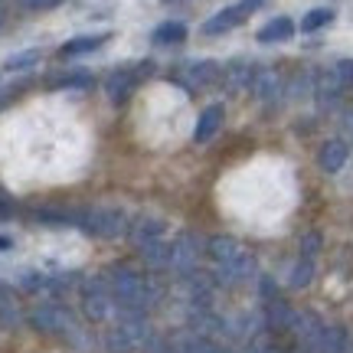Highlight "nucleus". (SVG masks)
<instances>
[{"label":"nucleus","instance_id":"obj_3","mask_svg":"<svg viewBox=\"0 0 353 353\" xmlns=\"http://www.w3.org/2000/svg\"><path fill=\"white\" fill-rule=\"evenodd\" d=\"M76 226L99 239H118L128 232V213L118 206H95V210H76Z\"/></svg>","mask_w":353,"mask_h":353},{"label":"nucleus","instance_id":"obj_24","mask_svg":"<svg viewBox=\"0 0 353 353\" xmlns=\"http://www.w3.org/2000/svg\"><path fill=\"white\" fill-rule=\"evenodd\" d=\"M314 275V262L311 259H301V262L294 265V272H291V288H304L307 281Z\"/></svg>","mask_w":353,"mask_h":353},{"label":"nucleus","instance_id":"obj_19","mask_svg":"<svg viewBox=\"0 0 353 353\" xmlns=\"http://www.w3.org/2000/svg\"><path fill=\"white\" fill-rule=\"evenodd\" d=\"M252 76H255V65L249 63H232L226 72V88L229 92H239V88H249L252 85Z\"/></svg>","mask_w":353,"mask_h":353},{"label":"nucleus","instance_id":"obj_6","mask_svg":"<svg viewBox=\"0 0 353 353\" xmlns=\"http://www.w3.org/2000/svg\"><path fill=\"white\" fill-rule=\"evenodd\" d=\"M200 255H203V242L193 236V232H180L174 242H170V268L176 275H193L196 265H200Z\"/></svg>","mask_w":353,"mask_h":353},{"label":"nucleus","instance_id":"obj_17","mask_svg":"<svg viewBox=\"0 0 353 353\" xmlns=\"http://www.w3.org/2000/svg\"><path fill=\"white\" fill-rule=\"evenodd\" d=\"M0 324H3V327H17V324H20V304H17V294H13L3 281H0Z\"/></svg>","mask_w":353,"mask_h":353},{"label":"nucleus","instance_id":"obj_29","mask_svg":"<svg viewBox=\"0 0 353 353\" xmlns=\"http://www.w3.org/2000/svg\"><path fill=\"white\" fill-rule=\"evenodd\" d=\"M26 7H33V10H50V7H59L63 0H23Z\"/></svg>","mask_w":353,"mask_h":353},{"label":"nucleus","instance_id":"obj_31","mask_svg":"<svg viewBox=\"0 0 353 353\" xmlns=\"http://www.w3.org/2000/svg\"><path fill=\"white\" fill-rule=\"evenodd\" d=\"M350 134H353V114H350Z\"/></svg>","mask_w":353,"mask_h":353},{"label":"nucleus","instance_id":"obj_16","mask_svg":"<svg viewBox=\"0 0 353 353\" xmlns=\"http://www.w3.org/2000/svg\"><path fill=\"white\" fill-rule=\"evenodd\" d=\"M291 33H294V23L288 17H275L259 30V43H281V39H291Z\"/></svg>","mask_w":353,"mask_h":353},{"label":"nucleus","instance_id":"obj_5","mask_svg":"<svg viewBox=\"0 0 353 353\" xmlns=\"http://www.w3.org/2000/svg\"><path fill=\"white\" fill-rule=\"evenodd\" d=\"M30 324L39 334H59V337H79V327L72 324V317L65 314L59 304H39L30 314Z\"/></svg>","mask_w":353,"mask_h":353},{"label":"nucleus","instance_id":"obj_25","mask_svg":"<svg viewBox=\"0 0 353 353\" xmlns=\"http://www.w3.org/2000/svg\"><path fill=\"white\" fill-rule=\"evenodd\" d=\"M37 59H39V52H37V50L20 52V56H10V59H7V69H26V65H33Z\"/></svg>","mask_w":353,"mask_h":353},{"label":"nucleus","instance_id":"obj_7","mask_svg":"<svg viewBox=\"0 0 353 353\" xmlns=\"http://www.w3.org/2000/svg\"><path fill=\"white\" fill-rule=\"evenodd\" d=\"M262 3L265 0H239V3H232L226 10H219L213 20H206V23H203V33H206V37H219V33H226L232 26H239L242 20H245L249 13L259 10Z\"/></svg>","mask_w":353,"mask_h":353},{"label":"nucleus","instance_id":"obj_10","mask_svg":"<svg viewBox=\"0 0 353 353\" xmlns=\"http://www.w3.org/2000/svg\"><path fill=\"white\" fill-rule=\"evenodd\" d=\"M249 88L255 92V99L275 101V99H281V88H285V82H281V76H278L275 69H255L252 85H249Z\"/></svg>","mask_w":353,"mask_h":353},{"label":"nucleus","instance_id":"obj_9","mask_svg":"<svg viewBox=\"0 0 353 353\" xmlns=\"http://www.w3.org/2000/svg\"><path fill=\"white\" fill-rule=\"evenodd\" d=\"M216 275H219V281H226V285L245 281V278L255 275V259L242 249V252L236 255V259H229L226 265H216Z\"/></svg>","mask_w":353,"mask_h":353},{"label":"nucleus","instance_id":"obj_28","mask_svg":"<svg viewBox=\"0 0 353 353\" xmlns=\"http://www.w3.org/2000/svg\"><path fill=\"white\" fill-rule=\"evenodd\" d=\"M52 85H88V76H63V79H52Z\"/></svg>","mask_w":353,"mask_h":353},{"label":"nucleus","instance_id":"obj_20","mask_svg":"<svg viewBox=\"0 0 353 353\" xmlns=\"http://www.w3.org/2000/svg\"><path fill=\"white\" fill-rule=\"evenodd\" d=\"M183 39H187V26L176 23V20L161 23L154 30V43H157V46H176V43H183Z\"/></svg>","mask_w":353,"mask_h":353},{"label":"nucleus","instance_id":"obj_26","mask_svg":"<svg viewBox=\"0 0 353 353\" xmlns=\"http://www.w3.org/2000/svg\"><path fill=\"white\" fill-rule=\"evenodd\" d=\"M321 249V236L317 232H311V236H304V242H301V252H304V259H311V255Z\"/></svg>","mask_w":353,"mask_h":353},{"label":"nucleus","instance_id":"obj_8","mask_svg":"<svg viewBox=\"0 0 353 353\" xmlns=\"http://www.w3.org/2000/svg\"><path fill=\"white\" fill-rule=\"evenodd\" d=\"M343 92V79L337 69H324V72H317L314 76V99L321 101V108H330V105H337Z\"/></svg>","mask_w":353,"mask_h":353},{"label":"nucleus","instance_id":"obj_2","mask_svg":"<svg viewBox=\"0 0 353 353\" xmlns=\"http://www.w3.org/2000/svg\"><path fill=\"white\" fill-rule=\"evenodd\" d=\"M144 343H151V327H148L144 314H138V311H121L114 327L105 334L108 353H134Z\"/></svg>","mask_w":353,"mask_h":353},{"label":"nucleus","instance_id":"obj_22","mask_svg":"<svg viewBox=\"0 0 353 353\" xmlns=\"http://www.w3.org/2000/svg\"><path fill=\"white\" fill-rule=\"evenodd\" d=\"M131 85H134V72H114L112 79H108V99L112 101H125V95L131 92Z\"/></svg>","mask_w":353,"mask_h":353},{"label":"nucleus","instance_id":"obj_18","mask_svg":"<svg viewBox=\"0 0 353 353\" xmlns=\"http://www.w3.org/2000/svg\"><path fill=\"white\" fill-rule=\"evenodd\" d=\"M141 255H144V262L151 265L154 272H164V268H170V245H164L161 239L141 245Z\"/></svg>","mask_w":353,"mask_h":353},{"label":"nucleus","instance_id":"obj_4","mask_svg":"<svg viewBox=\"0 0 353 353\" xmlns=\"http://www.w3.org/2000/svg\"><path fill=\"white\" fill-rule=\"evenodd\" d=\"M114 294L108 288V278H92L82 285V311L88 321H108L114 314Z\"/></svg>","mask_w":353,"mask_h":353},{"label":"nucleus","instance_id":"obj_14","mask_svg":"<svg viewBox=\"0 0 353 353\" xmlns=\"http://www.w3.org/2000/svg\"><path fill=\"white\" fill-rule=\"evenodd\" d=\"M108 39H112V33H95V37H76V39H69L63 50H59V56H63V59H72V56H85V52L99 50L101 43H108Z\"/></svg>","mask_w":353,"mask_h":353},{"label":"nucleus","instance_id":"obj_30","mask_svg":"<svg viewBox=\"0 0 353 353\" xmlns=\"http://www.w3.org/2000/svg\"><path fill=\"white\" fill-rule=\"evenodd\" d=\"M0 249H10V239H7V236H0Z\"/></svg>","mask_w":353,"mask_h":353},{"label":"nucleus","instance_id":"obj_27","mask_svg":"<svg viewBox=\"0 0 353 353\" xmlns=\"http://www.w3.org/2000/svg\"><path fill=\"white\" fill-rule=\"evenodd\" d=\"M337 72H341L343 85H353V59H341V63H337Z\"/></svg>","mask_w":353,"mask_h":353},{"label":"nucleus","instance_id":"obj_23","mask_svg":"<svg viewBox=\"0 0 353 353\" xmlns=\"http://www.w3.org/2000/svg\"><path fill=\"white\" fill-rule=\"evenodd\" d=\"M330 20H334V10H327V7H317V10H311L301 20V30H304V33H314V30H321V26H327Z\"/></svg>","mask_w":353,"mask_h":353},{"label":"nucleus","instance_id":"obj_12","mask_svg":"<svg viewBox=\"0 0 353 353\" xmlns=\"http://www.w3.org/2000/svg\"><path fill=\"white\" fill-rule=\"evenodd\" d=\"M219 125H223V105H210V108H203L200 121H196V131H193V141H196V144H206V141L219 131Z\"/></svg>","mask_w":353,"mask_h":353},{"label":"nucleus","instance_id":"obj_15","mask_svg":"<svg viewBox=\"0 0 353 353\" xmlns=\"http://www.w3.org/2000/svg\"><path fill=\"white\" fill-rule=\"evenodd\" d=\"M206 252H210V259H213L216 265H226L229 259H236V255L242 252V245L236 239H229V236H216V239H210Z\"/></svg>","mask_w":353,"mask_h":353},{"label":"nucleus","instance_id":"obj_1","mask_svg":"<svg viewBox=\"0 0 353 353\" xmlns=\"http://www.w3.org/2000/svg\"><path fill=\"white\" fill-rule=\"evenodd\" d=\"M108 288H112L114 304L121 311H138V314H144L161 298V291L154 288L144 275H138L134 268H128V265H114L108 272Z\"/></svg>","mask_w":353,"mask_h":353},{"label":"nucleus","instance_id":"obj_21","mask_svg":"<svg viewBox=\"0 0 353 353\" xmlns=\"http://www.w3.org/2000/svg\"><path fill=\"white\" fill-rule=\"evenodd\" d=\"M219 79V65L216 63H193L187 65V82L190 85H210Z\"/></svg>","mask_w":353,"mask_h":353},{"label":"nucleus","instance_id":"obj_11","mask_svg":"<svg viewBox=\"0 0 353 353\" xmlns=\"http://www.w3.org/2000/svg\"><path fill=\"white\" fill-rule=\"evenodd\" d=\"M347 157H350V148H347V141H327L321 154H317V161L321 167L327 170V174H337L343 164H347Z\"/></svg>","mask_w":353,"mask_h":353},{"label":"nucleus","instance_id":"obj_13","mask_svg":"<svg viewBox=\"0 0 353 353\" xmlns=\"http://www.w3.org/2000/svg\"><path fill=\"white\" fill-rule=\"evenodd\" d=\"M128 232H131V239L138 242V245L157 242V239H161V232H164V219H157V216H141V219L128 229Z\"/></svg>","mask_w":353,"mask_h":353}]
</instances>
